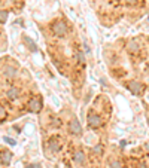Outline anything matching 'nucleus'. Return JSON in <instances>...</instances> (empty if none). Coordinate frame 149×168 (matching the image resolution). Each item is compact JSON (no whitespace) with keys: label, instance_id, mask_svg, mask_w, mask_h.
Listing matches in <instances>:
<instances>
[{"label":"nucleus","instance_id":"nucleus-13","mask_svg":"<svg viewBox=\"0 0 149 168\" xmlns=\"http://www.w3.org/2000/svg\"><path fill=\"white\" fill-rule=\"evenodd\" d=\"M76 58L79 60V63H81V64H84V63H85V57H84V54H82V51H78V52H76Z\"/></svg>","mask_w":149,"mask_h":168},{"label":"nucleus","instance_id":"nucleus-1","mask_svg":"<svg viewBox=\"0 0 149 168\" xmlns=\"http://www.w3.org/2000/svg\"><path fill=\"white\" fill-rule=\"evenodd\" d=\"M52 31H54L55 36H64V34L67 33V26H66V22H63V21H58V22H55L54 26H52Z\"/></svg>","mask_w":149,"mask_h":168},{"label":"nucleus","instance_id":"nucleus-3","mask_svg":"<svg viewBox=\"0 0 149 168\" xmlns=\"http://www.w3.org/2000/svg\"><path fill=\"white\" fill-rule=\"evenodd\" d=\"M127 86H128V89L131 91V94H134V95H142L143 94V85L140 83V82L130 81Z\"/></svg>","mask_w":149,"mask_h":168},{"label":"nucleus","instance_id":"nucleus-12","mask_svg":"<svg viewBox=\"0 0 149 168\" xmlns=\"http://www.w3.org/2000/svg\"><path fill=\"white\" fill-rule=\"evenodd\" d=\"M7 21V12L6 11H0V22H6Z\"/></svg>","mask_w":149,"mask_h":168},{"label":"nucleus","instance_id":"nucleus-19","mask_svg":"<svg viewBox=\"0 0 149 168\" xmlns=\"http://www.w3.org/2000/svg\"><path fill=\"white\" fill-rule=\"evenodd\" d=\"M127 3H130V5H134V3H137V0H125Z\"/></svg>","mask_w":149,"mask_h":168},{"label":"nucleus","instance_id":"nucleus-4","mask_svg":"<svg viewBox=\"0 0 149 168\" xmlns=\"http://www.w3.org/2000/svg\"><path fill=\"white\" fill-rule=\"evenodd\" d=\"M69 128H70V133H72L73 135H82V125L79 124L78 119H72Z\"/></svg>","mask_w":149,"mask_h":168},{"label":"nucleus","instance_id":"nucleus-18","mask_svg":"<svg viewBox=\"0 0 149 168\" xmlns=\"http://www.w3.org/2000/svg\"><path fill=\"white\" fill-rule=\"evenodd\" d=\"M110 168H122L121 167V164H119V162H113V164H112V165H110Z\"/></svg>","mask_w":149,"mask_h":168},{"label":"nucleus","instance_id":"nucleus-17","mask_svg":"<svg viewBox=\"0 0 149 168\" xmlns=\"http://www.w3.org/2000/svg\"><path fill=\"white\" fill-rule=\"evenodd\" d=\"M136 49H139V46H136L134 42H131V43H130V51H131V52H134Z\"/></svg>","mask_w":149,"mask_h":168},{"label":"nucleus","instance_id":"nucleus-11","mask_svg":"<svg viewBox=\"0 0 149 168\" xmlns=\"http://www.w3.org/2000/svg\"><path fill=\"white\" fill-rule=\"evenodd\" d=\"M5 74H6L7 77H14V76H15V68L6 67V70H5Z\"/></svg>","mask_w":149,"mask_h":168},{"label":"nucleus","instance_id":"nucleus-20","mask_svg":"<svg viewBox=\"0 0 149 168\" xmlns=\"http://www.w3.org/2000/svg\"><path fill=\"white\" fill-rule=\"evenodd\" d=\"M66 168H72V167H69V165H67V167H66Z\"/></svg>","mask_w":149,"mask_h":168},{"label":"nucleus","instance_id":"nucleus-2","mask_svg":"<svg viewBox=\"0 0 149 168\" xmlns=\"http://www.w3.org/2000/svg\"><path fill=\"white\" fill-rule=\"evenodd\" d=\"M102 124H103V121H102V118L99 116V114H95V113H88V127H91V128H100L102 127Z\"/></svg>","mask_w":149,"mask_h":168},{"label":"nucleus","instance_id":"nucleus-6","mask_svg":"<svg viewBox=\"0 0 149 168\" xmlns=\"http://www.w3.org/2000/svg\"><path fill=\"white\" fill-rule=\"evenodd\" d=\"M11 159H12V153L11 152H7V150H2L0 152V161L3 162L5 165H9Z\"/></svg>","mask_w":149,"mask_h":168},{"label":"nucleus","instance_id":"nucleus-14","mask_svg":"<svg viewBox=\"0 0 149 168\" xmlns=\"http://www.w3.org/2000/svg\"><path fill=\"white\" fill-rule=\"evenodd\" d=\"M93 152H94V153H102L103 152V146L102 144H97V146H94V149H93Z\"/></svg>","mask_w":149,"mask_h":168},{"label":"nucleus","instance_id":"nucleus-16","mask_svg":"<svg viewBox=\"0 0 149 168\" xmlns=\"http://www.w3.org/2000/svg\"><path fill=\"white\" fill-rule=\"evenodd\" d=\"M5 143L11 144V146H14V144H15V140H14V138H11V137H5Z\"/></svg>","mask_w":149,"mask_h":168},{"label":"nucleus","instance_id":"nucleus-15","mask_svg":"<svg viewBox=\"0 0 149 168\" xmlns=\"http://www.w3.org/2000/svg\"><path fill=\"white\" fill-rule=\"evenodd\" d=\"M5 118H6V109L3 107V106H0V121L5 119Z\"/></svg>","mask_w":149,"mask_h":168},{"label":"nucleus","instance_id":"nucleus-10","mask_svg":"<svg viewBox=\"0 0 149 168\" xmlns=\"http://www.w3.org/2000/svg\"><path fill=\"white\" fill-rule=\"evenodd\" d=\"M24 42H26V45H27V46L30 48L31 51H36V49H37V48H36V45H34V42L31 40L30 37H27V36H26V37H24Z\"/></svg>","mask_w":149,"mask_h":168},{"label":"nucleus","instance_id":"nucleus-7","mask_svg":"<svg viewBox=\"0 0 149 168\" xmlns=\"http://www.w3.org/2000/svg\"><path fill=\"white\" fill-rule=\"evenodd\" d=\"M60 143H58V140L57 138H51L49 140V149H51V152H58L60 150Z\"/></svg>","mask_w":149,"mask_h":168},{"label":"nucleus","instance_id":"nucleus-9","mask_svg":"<svg viewBox=\"0 0 149 168\" xmlns=\"http://www.w3.org/2000/svg\"><path fill=\"white\" fill-rule=\"evenodd\" d=\"M74 162H78V164H84V161H85V155H84V152H81V150H79V152H76V153H74Z\"/></svg>","mask_w":149,"mask_h":168},{"label":"nucleus","instance_id":"nucleus-8","mask_svg":"<svg viewBox=\"0 0 149 168\" xmlns=\"http://www.w3.org/2000/svg\"><path fill=\"white\" fill-rule=\"evenodd\" d=\"M7 98L9 100H15L18 95H20V91H18V88H11L9 91H7Z\"/></svg>","mask_w":149,"mask_h":168},{"label":"nucleus","instance_id":"nucleus-5","mask_svg":"<svg viewBox=\"0 0 149 168\" xmlns=\"http://www.w3.org/2000/svg\"><path fill=\"white\" fill-rule=\"evenodd\" d=\"M28 109L33 112V113H37V112H41L42 109V101L39 98H33V100H30L28 103Z\"/></svg>","mask_w":149,"mask_h":168}]
</instances>
